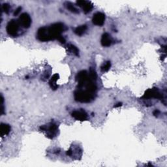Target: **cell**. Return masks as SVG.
I'll list each match as a JSON object with an SVG mask.
<instances>
[{
    "instance_id": "cell-16",
    "label": "cell",
    "mask_w": 167,
    "mask_h": 167,
    "mask_svg": "<svg viewBox=\"0 0 167 167\" xmlns=\"http://www.w3.org/2000/svg\"><path fill=\"white\" fill-rule=\"evenodd\" d=\"M111 67V62L110 61H108L105 62L103 65H102L101 67V71L102 72H103V73H105V72H108L110 68Z\"/></svg>"
},
{
    "instance_id": "cell-9",
    "label": "cell",
    "mask_w": 167,
    "mask_h": 167,
    "mask_svg": "<svg viewBox=\"0 0 167 167\" xmlns=\"http://www.w3.org/2000/svg\"><path fill=\"white\" fill-rule=\"evenodd\" d=\"M105 22V15L104 13L101 12H97L93 15L92 18V22L94 25L98 26L103 25Z\"/></svg>"
},
{
    "instance_id": "cell-1",
    "label": "cell",
    "mask_w": 167,
    "mask_h": 167,
    "mask_svg": "<svg viewBox=\"0 0 167 167\" xmlns=\"http://www.w3.org/2000/svg\"><path fill=\"white\" fill-rule=\"evenodd\" d=\"M67 29L65 25L61 22L53 24L49 27H41L37 30V38L41 42L58 40L62 33Z\"/></svg>"
},
{
    "instance_id": "cell-22",
    "label": "cell",
    "mask_w": 167,
    "mask_h": 167,
    "mask_svg": "<svg viewBox=\"0 0 167 167\" xmlns=\"http://www.w3.org/2000/svg\"><path fill=\"white\" fill-rule=\"evenodd\" d=\"M72 149H68V150L66 152V154H67V155H68V156H71L72 155Z\"/></svg>"
},
{
    "instance_id": "cell-20",
    "label": "cell",
    "mask_w": 167,
    "mask_h": 167,
    "mask_svg": "<svg viewBox=\"0 0 167 167\" xmlns=\"http://www.w3.org/2000/svg\"><path fill=\"white\" fill-rule=\"evenodd\" d=\"M160 113H161V112H160V111H159V110H158V109H155V110H154L153 112V115L155 117H158V116H159V115Z\"/></svg>"
},
{
    "instance_id": "cell-7",
    "label": "cell",
    "mask_w": 167,
    "mask_h": 167,
    "mask_svg": "<svg viewBox=\"0 0 167 167\" xmlns=\"http://www.w3.org/2000/svg\"><path fill=\"white\" fill-rule=\"evenodd\" d=\"M76 4L82 8L85 14L90 12L93 8V4L91 2L85 1V0H78L76 2Z\"/></svg>"
},
{
    "instance_id": "cell-12",
    "label": "cell",
    "mask_w": 167,
    "mask_h": 167,
    "mask_svg": "<svg viewBox=\"0 0 167 167\" xmlns=\"http://www.w3.org/2000/svg\"><path fill=\"white\" fill-rule=\"evenodd\" d=\"M11 127L9 125H8V124L2 123L1 124V129H0V132H1V136L3 137L8 135L11 132Z\"/></svg>"
},
{
    "instance_id": "cell-3",
    "label": "cell",
    "mask_w": 167,
    "mask_h": 167,
    "mask_svg": "<svg viewBox=\"0 0 167 167\" xmlns=\"http://www.w3.org/2000/svg\"><path fill=\"white\" fill-rule=\"evenodd\" d=\"M39 129L41 131L45 132L46 137L50 139H53L57 136L58 132V126L52 122L48 125L41 126Z\"/></svg>"
},
{
    "instance_id": "cell-11",
    "label": "cell",
    "mask_w": 167,
    "mask_h": 167,
    "mask_svg": "<svg viewBox=\"0 0 167 167\" xmlns=\"http://www.w3.org/2000/svg\"><path fill=\"white\" fill-rule=\"evenodd\" d=\"M59 75L58 73L54 74L52 77H51V78L49 81V85L53 90H56L59 87L58 85L57 84V81L59 80Z\"/></svg>"
},
{
    "instance_id": "cell-14",
    "label": "cell",
    "mask_w": 167,
    "mask_h": 167,
    "mask_svg": "<svg viewBox=\"0 0 167 167\" xmlns=\"http://www.w3.org/2000/svg\"><path fill=\"white\" fill-rule=\"evenodd\" d=\"M67 49L68 53L74 54L76 56H79V50L75 45L72 44H68L67 46Z\"/></svg>"
},
{
    "instance_id": "cell-8",
    "label": "cell",
    "mask_w": 167,
    "mask_h": 167,
    "mask_svg": "<svg viewBox=\"0 0 167 167\" xmlns=\"http://www.w3.org/2000/svg\"><path fill=\"white\" fill-rule=\"evenodd\" d=\"M72 117L75 118L76 120L84 122L85 121L88 119V114L84 109H80L74 110L73 112L71 113Z\"/></svg>"
},
{
    "instance_id": "cell-15",
    "label": "cell",
    "mask_w": 167,
    "mask_h": 167,
    "mask_svg": "<svg viewBox=\"0 0 167 167\" xmlns=\"http://www.w3.org/2000/svg\"><path fill=\"white\" fill-rule=\"evenodd\" d=\"M64 5H65V7H66L67 9H68L70 12H72V13H75V14L79 13V11L78 8H76L72 3L67 2L65 3Z\"/></svg>"
},
{
    "instance_id": "cell-4",
    "label": "cell",
    "mask_w": 167,
    "mask_h": 167,
    "mask_svg": "<svg viewBox=\"0 0 167 167\" xmlns=\"http://www.w3.org/2000/svg\"><path fill=\"white\" fill-rule=\"evenodd\" d=\"M150 99H160L161 101L162 100H166L163 96V94L157 88L148 89V90L145 92L143 96L141 97V99L143 100H148Z\"/></svg>"
},
{
    "instance_id": "cell-6",
    "label": "cell",
    "mask_w": 167,
    "mask_h": 167,
    "mask_svg": "<svg viewBox=\"0 0 167 167\" xmlns=\"http://www.w3.org/2000/svg\"><path fill=\"white\" fill-rule=\"evenodd\" d=\"M18 23L20 25L25 29H28L30 28L32 24V18L30 16L27 12H24L21 14L18 18Z\"/></svg>"
},
{
    "instance_id": "cell-2",
    "label": "cell",
    "mask_w": 167,
    "mask_h": 167,
    "mask_svg": "<svg viewBox=\"0 0 167 167\" xmlns=\"http://www.w3.org/2000/svg\"><path fill=\"white\" fill-rule=\"evenodd\" d=\"M96 97V93H93L85 89H77L75 92V100L82 103H88L94 100Z\"/></svg>"
},
{
    "instance_id": "cell-23",
    "label": "cell",
    "mask_w": 167,
    "mask_h": 167,
    "mask_svg": "<svg viewBox=\"0 0 167 167\" xmlns=\"http://www.w3.org/2000/svg\"><path fill=\"white\" fill-rule=\"evenodd\" d=\"M122 105V102H118V103H117V104H115V105H114V108H117V107H119V106H121Z\"/></svg>"
},
{
    "instance_id": "cell-17",
    "label": "cell",
    "mask_w": 167,
    "mask_h": 167,
    "mask_svg": "<svg viewBox=\"0 0 167 167\" xmlns=\"http://www.w3.org/2000/svg\"><path fill=\"white\" fill-rule=\"evenodd\" d=\"M89 75L93 80L96 81L97 78V73H96V71L92 67H90V69H89Z\"/></svg>"
},
{
    "instance_id": "cell-13",
    "label": "cell",
    "mask_w": 167,
    "mask_h": 167,
    "mask_svg": "<svg viewBox=\"0 0 167 167\" xmlns=\"http://www.w3.org/2000/svg\"><path fill=\"white\" fill-rule=\"evenodd\" d=\"M87 29H88V27L86 25H80V26H78V27L76 28L74 30V32L76 35L82 36L85 33V32H86Z\"/></svg>"
},
{
    "instance_id": "cell-18",
    "label": "cell",
    "mask_w": 167,
    "mask_h": 167,
    "mask_svg": "<svg viewBox=\"0 0 167 167\" xmlns=\"http://www.w3.org/2000/svg\"><path fill=\"white\" fill-rule=\"evenodd\" d=\"M2 11L5 12L6 14H8L10 12V9H11V7L9 5V4L8 3H3L2 5Z\"/></svg>"
},
{
    "instance_id": "cell-19",
    "label": "cell",
    "mask_w": 167,
    "mask_h": 167,
    "mask_svg": "<svg viewBox=\"0 0 167 167\" xmlns=\"http://www.w3.org/2000/svg\"><path fill=\"white\" fill-rule=\"evenodd\" d=\"M21 11H22V7H18L14 12V16H16L17 15H18L20 14V12H21Z\"/></svg>"
},
{
    "instance_id": "cell-5",
    "label": "cell",
    "mask_w": 167,
    "mask_h": 167,
    "mask_svg": "<svg viewBox=\"0 0 167 167\" xmlns=\"http://www.w3.org/2000/svg\"><path fill=\"white\" fill-rule=\"evenodd\" d=\"M19 25L20 24L18 21H16L14 19L10 20L9 22H8L6 27V30L7 33L12 37L16 36L19 30Z\"/></svg>"
},
{
    "instance_id": "cell-21",
    "label": "cell",
    "mask_w": 167,
    "mask_h": 167,
    "mask_svg": "<svg viewBox=\"0 0 167 167\" xmlns=\"http://www.w3.org/2000/svg\"><path fill=\"white\" fill-rule=\"evenodd\" d=\"M58 41H59V42H60L61 43L64 44V43H65V38H64V37L62 35L61 37H59V38H58Z\"/></svg>"
},
{
    "instance_id": "cell-10",
    "label": "cell",
    "mask_w": 167,
    "mask_h": 167,
    "mask_svg": "<svg viewBox=\"0 0 167 167\" xmlns=\"http://www.w3.org/2000/svg\"><path fill=\"white\" fill-rule=\"evenodd\" d=\"M112 43V38L110 35L108 33H105L102 34L101 39V44L102 46L108 47L110 46Z\"/></svg>"
}]
</instances>
